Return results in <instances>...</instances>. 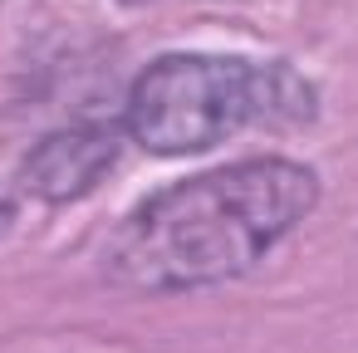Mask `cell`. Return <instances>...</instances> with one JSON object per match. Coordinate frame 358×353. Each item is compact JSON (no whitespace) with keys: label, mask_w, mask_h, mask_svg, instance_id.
Here are the masks:
<instances>
[{"label":"cell","mask_w":358,"mask_h":353,"mask_svg":"<svg viewBox=\"0 0 358 353\" xmlns=\"http://www.w3.org/2000/svg\"><path fill=\"white\" fill-rule=\"evenodd\" d=\"M319 201V177L289 157H250L152 192L108 240L103 270L123 289L177 294L245 275Z\"/></svg>","instance_id":"1"},{"label":"cell","mask_w":358,"mask_h":353,"mask_svg":"<svg viewBox=\"0 0 358 353\" xmlns=\"http://www.w3.org/2000/svg\"><path fill=\"white\" fill-rule=\"evenodd\" d=\"M314 113L309 84L285 64H250L241 55H162L152 59L123 108V128L143 152L187 157L216 147L250 123H294Z\"/></svg>","instance_id":"2"},{"label":"cell","mask_w":358,"mask_h":353,"mask_svg":"<svg viewBox=\"0 0 358 353\" xmlns=\"http://www.w3.org/2000/svg\"><path fill=\"white\" fill-rule=\"evenodd\" d=\"M118 157V133L108 128H59L40 138L20 162V187L40 201H74L84 196Z\"/></svg>","instance_id":"3"},{"label":"cell","mask_w":358,"mask_h":353,"mask_svg":"<svg viewBox=\"0 0 358 353\" xmlns=\"http://www.w3.org/2000/svg\"><path fill=\"white\" fill-rule=\"evenodd\" d=\"M10 221H15V206H10V196H6V192H0V231H6Z\"/></svg>","instance_id":"4"},{"label":"cell","mask_w":358,"mask_h":353,"mask_svg":"<svg viewBox=\"0 0 358 353\" xmlns=\"http://www.w3.org/2000/svg\"><path fill=\"white\" fill-rule=\"evenodd\" d=\"M123 6H148V0H123Z\"/></svg>","instance_id":"5"}]
</instances>
